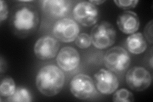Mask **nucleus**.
Listing matches in <instances>:
<instances>
[{"label":"nucleus","mask_w":153,"mask_h":102,"mask_svg":"<svg viewBox=\"0 0 153 102\" xmlns=\"http://www.w3.org/2000/svg\"><path fill=\"white\" fill-rule=\"evenodd\" d=\"M10 24L13 31L20 37H26L34 33L39 24V14L35 7L20 4L14 7Z\"/></svg>","instance_id":"nucleus-1"},{"label":"nucleus","mask_w":153,"mask_h":102,"mask_svg":"<svg viewBox=\"0 0 153 102\" xmlns=\"http://www.w3.org/2000/svg\"><path fill=\"white\" fill-rule=\"evenodd\" d=\"M65 82L63 71L54 65H47L42 67L36 77L38 90L43 95L48 97L59 94L63 88Z\"/></svg>","instance_id":"nucleus-2"},{"label":"nucleus","mask_w":153,"mask_h":102,"mask_svg":"<svg viewBox=\"0 0 153 102\" xmlns=\"http://www.w3.org/2000/svg\"><path fill=\"white\" fill-rule=\"evenodd\" d=\"M90 36L94 47L101 50L106 49L115 43L116 31L112 24L102 21L93 28Z\"/></svg>","instance_id":"nucleus-3"},{"label":"nucleus","mask_w":153,"mask_h":102,"mask_svg":"<svg viewBox=\"0 0 153 102\" xmlns=\"http://www.w3.org/2000/svg\"><path fill=\"white\" fill-rule=\"evenodd\" d=\"M103 63L109 70L119 73L125 71L130 66L131 58L124 48L114 47L105 52Z\"/></svg>","instance_id":"nucleus-4"},{"label":"nucleus","mask_w":153,"mask_h":102,"mask_svg":"<svg viewBox=\"0 0 153 102\" xmlns=\"http://www.w3.org/2000/svg\"><path fill=\"white\" fill-rule=\"evenodd\" d=\"M70 89L71 94L80 100L91 98L97 93L93 80L85 74L75 75L70 82Z\"/></svg>","instance_id":"nucleus-5"},{"label":"nucleus","mask_w":153,"mask_h":102,"mask_svg":"<svg viewBox=\"0 0 153 102\" xmlns=\"http://www.w3.org/2000/svg\"><path fill=\"white\" fill-rule=\"evenodd\" d=\"M52 32L56 39L64 43H70L75 41L79 35L80 28L73 19L63 18L54 24Z\"/></svg>","instance_id":"nucleus-6"},{"label":"nucleus","mask_w":153,"mask_h":102,"mask_svg":"<svg viewBox=\"0 0 153 102\" xmlns=\"http://www.w3.org/2000/svg\"><path fill=\"white\" fill-rule=\"evenodd\" d=\"M126 82L130 88L135 91H142L149 88L152 82L150 72L142 66H134L126 74Z\"/></svg>","instance_id":"nucleus-7"},{"label":"nucleus","mask_w":153,"mask_h":102,"mask_svg":"<svg viewBox=\"0 0 153 102\" xmlns=\"http://www.w3.org/2000/svg\"><path fill=\"white\" fill-rule=\"evenodd\" d=\"M73 16L81 25L89 27L97 22L99 12L97 7L89 1H81L74 7Z\"/></svg>","instance_id":"nucleus-8"},{"label":"nucleus","mask_w":153,"mask_h":102,"mask_svg":"<svg viewBox=\"0 0 153 102\" xmlns=\"http://www.w3.org/2000/svg\"><path fill=\"white\" fill-rule=\"evenodd\" d=\"M59 43L56 38L44 36L38 39L34 45V53L40 60L47 61L54 58L59 51Z\"/></svg>","instance_id":"nucleus-9"},{"label":"nucleus","mask_w":153,"mask_h":102,"mask_svg":"<svg viewBox=\"0 0 153 102\" xmlns=\"http://www.w3.org/2000/svg\"><path fill=\"white\" fill-rule=\"evenodd\" d=\"M96 88L100 93L111 95L119 87V80L114 72L109 70L100 69L94 75Z\"/></svg>","instance_id":"nucleus-10"},{"label":"nucleus","mask_w":153,"mask_h":102,"mask_svg":"<svg viewBox=\"0 0 153 102\" xmlns=\"http://www.w3.org/2000/svg\"><path fill=\"white\" fill-rule=\"evenodd\" d=\"M80 57L79 52L71 47H65L58 52L56 57L57 64L65 71H73L80 64Z\"/></svg>","instance_id":"nucleus-11"},{"label":"nucleus","mask_w":153,"mask_h":102,"mask_svg":"<svg viewBox=\"0 0 153 102\" xmlns=\"http://www.w3.org/2000/svg\"><path fill=\"white\" fill-rule=\"evenodd\" d=\"M117 24L121 32L126 35H131L139 29L140 20L135 12L124 11L118 16Z\"/></svg>","instance_id":"nucleus-12"},{"label":"nucleus","mask_w":153,"mask_h":102,"mask_svg":"<svg viewBox=\"0 0 153 102\" xmlns=\"http://www.w3.org/2000/svg\"><path fill=\"white\" fill-rule=\"evenodd\" d=\"M42 8L49 15L55 17H63L68 14L71 1L68 0H45L42 1Z\"/></svg>","instance_id":"nucleus-13"},{"label":"nucleus","mask_w":153,"mask_h":102,"mask_svg":"<svg viewBox=\"0 0 153 102\" xmlns=\"http://www.w3.org/2000/svg\"><path fill=\"white\" fill-rule=\"evenodd\" d=\"M126 47L129 52L138 55L146 51L147 44L142 33H135L126 38Z\"/></svg>","instance_id":"nucleus-14"},{"label":"nucleus","mask_w":153,"mask_h":102,"mask_svg":"<svg viewBox=\"0 0 153 102\" xmlns=\"http://www.w3.org/2000/svg\"><path fill=\"white\" fill-rule=\"evenodd\" d=\"M31 94L27 89L19 87L16 89L15 93L7 98V101L10 102H30L32 101Z\"/></svg>","instance_id":"nucleus-15"},{"label":"nucleus","mask_w":153,"mask_h":102,"mask_svg":"<svg viewBox=\"0 0 153 102\" xmlns=\"http://www.w3.org/2000/svg\"><path fill=\"white\" fill-rule=\"evenodd\" d=\"M16 90V83L10 77L7 76L1 80L0 85V95L1 97L11 96Z\"/></svg>","instance_id":"nucleus-16"},{"label":"nucleus","mask_w":153,"mask_h":102,"mask_svg":"<svg viewBox=\"0 0 153 102\" xmlns=\"http://www.w3.org/2000/svg\"><path fill=\"white\" fill-rule=\"evenodd\" d=\"M112 100L114 102H132L134 101V96L131 92L123 88L115 92Z\"/></svg>","instance_id":"nucleus-17"},{"label":"nucleus","mask_w":153,"mask_h":102,"mask_svg":"<svg viewBox=\"0 0 153 102\" xmlns=\"http://www.w3.org/2000/svg\"><path fill=\"white\" fill-rule=\"evenodd\" d=\"M75 42L76 46L80 48H82V49L89 48L92 43L90 35L85 33L79 34L78 36L76 37Z\"/></svg>","instance_id":"nucleus-18"},{"label":"nucleus","mask_w":153,"mask_h":102,"mask_svg":"<svg viewBox=\"0 0 153 102\" xmlns=\"http://www.w3.org/2000/svg\"><path fill=\"white\" fill-rule=\"evenodd\" d=\"M138 0H115L116 5L124 10L135 8L138 3Z\"/></svg>","instance_id":"nucleus-19"},{"label":"nucleus","mask_w":153,"mask_h":102,"mask_svg":"<svg viewBox=\"0 0 153 102\" xmlns=\"http://www.w3.org/2000/svg\"><path fill=\"white\" fill-rule=\"evenodd\" d=\"M8 16V5L5 1H0V22H2L5 21Z\"/></svg>","instance_id":"nucleus-20"},{"label":"nucleus","mask_w":153,"mask_h":102,"mask_svg":"<svg viewBox=\"0 0 153 102\" xmlns=\"http://www.w3.org/2000/svg\"><path fill=\"white\" fill-rule=\"evenodd\" d=\"M152 20H151L147 24V25L144 29V36L146 38V40H148L151 44H152L153 40H152Z\"/></svg>","instance_id":"nucleus-21"},{"label":"nucleus","mask_w":153,"mask_h":102,"mask_svg":"<svg viewBox=\"0 0 153 102\" xmlns=\"http://www.w3.org/2000/svg\"><path fill=\"white\" fill-rule=\"evenodd\" d=\"M7 70V64L6 61L4 60L2 56H1V59H0V73L3 74Z\"/></svg>","instance_id":"nucleus-22"},{"label":"nucleus","mask_w":153,"mask_h":102,"mask_svg":"<svg viewBox=\"0 0 153 102\" xmlns=\"http://www.w3.org/2000/svg\"><path fill=\"white\" fill-rule=\"evenodd\" d=\"M89 2L96 6V5H100V4H103V3L105 2V0H103V1L102 0H94V1H91H91H89Z\"/></svg>","instance_id":"nucleus-23"},{"label":"nucleus","mask_w":153,"mask_h":102,"mask_svg":"<svg viewBox=\"0 0 153 102\" xmlns=\"http://www.w3.org/2000/svg\"><path fill=\"white\" fill-rule=\"evenodd\" d=\"M149 63H150V66L151 68H152V55L151 57V60L149 61Z\"/></svg>","instance_id":"nucleus-24"}]
</instances>
